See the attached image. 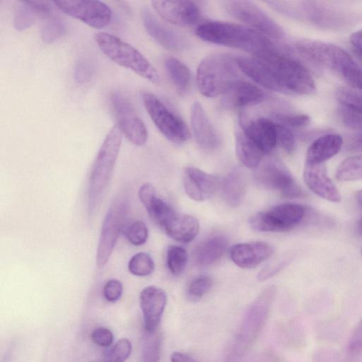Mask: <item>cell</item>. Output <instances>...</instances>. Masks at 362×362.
<instances>
[{
	"label": "cell",
	"instance_id": "cell-1",
	"mask_svg": "<svg viewBox=\"0 0 362 362\" xmlns=\"http://www.w3.org/2000/svg\"><path fill=\"white\" fill-rule=\"evenodd\" d=\"M196 34L204 41L243 49L252 52L254 55L276 49L264 35L235 23L221 21L204 23L197 28Z\"/></svg>",
	"mask_w": 362,
	"mask_h": 362
},
{
	"label": "cell",
	"instance_id": "cell-2",
	"mask_svg": "<svg viewBox=\"0 0 362 362\" xmlns=\"http://www.w3.org/2000/svg\"><path fill=\"white\" fill-rule=\"evenodd\" d=\"M122 134L117 125L106 135L93 163L88 184V209L89 214L100 204L111 180L119 149Z\"/></svg>",
	"mask_w": 362,
	"mask_h": 362
},
{
	"label": "cell",
	"instance_id": "cell-3",
	"mask_svg": "<svg viewBox=\"0 0 362 362\" xmlns=\"http://www.w3.org/2000/svg\"><path fill=\"white\" fill-rule=\"evenodd\" d=\"M254 56L268 65L281 93L312 95L316 91L312 75L297 61L281 54L276 49Z\"/></svg>",
	"mask_w": 362,
	"mask_h": 362
},
{
	"label": "cell",
	"instance_id": "cell-4",
	"mask_svg": "<svg viewBox=\"0 0 362 362\" xmlns=\"http://www.w3.org/2000/svg\"><path fill=\"white\" fill-rule=\"evenodd\" d=\"M238 66L233 57L214 54L204 58L197 72L199 92L209 98L223 95L238 81Z\"/></svg>",
	"mask_w": 362,
	"mask_h": 362
},
{
	"label": "cell",
	"instance_id": "cell-5",
	"mask_svg": "<svg viewBox=\"0 0 362 362\" xmlns=\"http://www.w3.org/2000/svg\"><path fill=\"white\" fill-rule=\"evenodd\" d=\"M101 52L118 65L129 69L137 75L158 83V73L148 60L135 47L119 37L105 32L95 35Z\"/></svg>",
	"mask_w": 362,
	"mask_h": 362
},
{
	"label": "cell",
	"instance_id": "cell-6",
	"mask_svg": "<svg viewBox=\"0 0 362 362\" xmlns=\"http://www.w3.org/2000/svg\"><path fill=\"white\" fill-rule=\"evenodd\" d=\"M274 294L275 288L267 287L252 303L236 334L233 354H243L255 340L266 322Z\"/></svg>",
	"mask_w": 362,
	"mask_h": 362
},
{
	"label": "cell",
	"instance_id": "cell-7",
	"mask_svg": "<svg viewBox=\"0 0 362 362\" xmlns=\"http://www.w3.org/2000/svg\"><path fill=\"white\" fill-rule=\"evenodd\" d=\"M305 214V209L301 205L282 204L252 215L249 224L253 230L259 232L286 231L300 223Z\"/></svg>",
	"mask_w": 362,
	"mask_h": 362
},
{
	"label": "cell",
	"instance_id": "cell-8",
	"mask_svg": "<svg viewBox=\"0 0 362 362\" xmlns=\"http://www.w3.org/2000/svg\"><path fill=\"white\" fill-rule=\"evenodd\" d=\"M142 99L148 115L164 136L175 143H182L188 140L190 132L181 118L172 112L151 93H144Z\"/></svg>",
	"mask_w": 362,
	"mask_h": 362
},
{
	"label": "cell",
	"instance_id": "cell-9",
	"mask_svg": "<svg viewBox=\"0 0 362 362\" xmlns=\"http://www.w3.org/2000/svg\"><path fill=\"white\" fill-rule=\"evenodd\" d=\"M127 204L124 199L115 201L110 207L103 222L96 255L99 268L108 262L124 227Z\"/></svg>",
	"mask_w": 362,
	"mask_h": 362
},
{
	"label": "cell",
	"instance_id": "cell-10",
	"mask_svg": "<svg viewBox=\"0 0 362 362\" xmlns=\"http://www.w3.org/2000/svg\"><path fill=\"white\" fill-rule=\"evenodd\" d=\"M223 4L230 16L259 31L277 40L285 37L284 29L252 1L233 0Z\"/></svg>",
	"mask_w": 362,
	"mask_h": 362
},
{
	"label": "cell",
	"instance_id": "cell-11",
	"mask_svg": "<svg viewBox=\"0 0 362 362\" xmlns=\"http://www.w3.org/2000/svg\"><path fill=\"white\" fill-rule=\"evenodd\" d=\"M295 46L298 52L307 59L340 74L354 61L341 47L325 42L301 40L296 42Z\"/></svg>",
	"mask_w": 362,
	"mask_h": 362
},
{
	"label": "cell",
	"instance_id": "cell-12",
	"mask_svg": "<svg viewBox=\"0 0 362 362\" xmlns=\"http://www.w3.org/2000/svg\"><path fill=\"white\" fill-rule=\"evenodd\" d=\"M255 179L261 187L277 190L286 197L296 198L303 194L290 171L277 159L268 160L258 166Z\"/></svg>",
	"mask_w": 362,
	"mask_h": 362
},
{
	"label": "cell",
	"instance_id": "cell-13",
	"mask_svg": "<svg viewBox=\"0 0 362 362\" xmlns=\"http://www.w3.org/2000/svg\"><path fill=\"white\" fill-rule=\"evenodd\" d=\"M110 101L116 117L117 126L122 134L134 145L145 144L148 138L147 129L132 103L118 92L112 93Z\"/></svg>",
	"mask_w": 362,
	"mask_h": 362
},
{
	"label": "cell",
	"instance_id": "cell-14",
	"mask_svg": "<svg viewBox=\"0 0 362 362\" xmlns=\"http://www.w3.org/2000/svg\"><path fill=\"white\" fill-rule=\"evenodd\" d=\"M54 5L62 12L95 28L107 25L112 18V10L99 1H56Z\"/></svg>",
	"mask_w": 362,
	"mask_h": 362
},
{
	"label": "cell",
	"instance_id": "cell-15",
	"mask_svg": "<svg viewBox=\"0 0 362 362\" xmlns=\"http://www.w3.org/2000/svg\"><path fill=\"white\" fill-rule=\"evenodd\" d=\"M154 10L165 21L179 25H191L200 18V9L191 1H153Z\"/></svg>",
	"mask_w": 362,
	"mask_h": 362
},
{
	"label": "cell",
	"instance_id": "cell-16",
	"mask_svg": "<svg viewBox=\"0 0 362 362\" xmlns=\"http://www.w3.org/2000/svg\"><path fill=\"white\" fill-rule=\"evenodd\" d=\"M140 306L146 332H156L167 303V295L160 288L149 286L141 292Z\"/></svg>",
	"mask_w": 362,
	"mask_h": 362
},
{
	"label": "cell",
	"instance_id": "cell-17",
	"mask_svg": "<svg viewBox=\"0 0 362 362\" xmlns=\"http://www.w3.org/2000/svg\"><path fill=\"white\" fill-rule=\"evenodd\" d=\"M303 177L308 188L321 198L332 202L341 201L337 187L327 173L324 163H305Z\"/></svg>",
	"mask_w": 362,
	"mask_h": 362
},
{
	"label": "cell",
	"instance_id": "cell-18",
	"mask_svg": "<svg viewBox=\"0 0 362 362\" xmlns=\"http://www.w3.org/2000/svg\"><path fill=\"white\" fill-rule=\"evenodd\" d=\"M183 183L187 194L197 202L209 199L219 185L217 177L194 167L185 168Z\"/></svg>",
	"mask_w": 362,
	"mask_h": 362
},
{
	"label": "cell",
	"instance_id": "cell-19",
	"mask_svg": "<svg viewBox=\"0 0 362 362\" xmlns=\"http://www.w3.org/2000/svg\"><path fill=\"white\" fill-rule=\"evenodd\" d=\"M264 98V93L259 87L239 80L222 95L221 104L227 110L240 109L257 105Z\"/></svg>",
	"mask_w": 362,
	"mask_h": 362
},
{
	"label": "cell",
	"instance_id": "cell-20",
	"mask_svg": "<svg viewBox=\"0 0 362 362\" xmlns=\"http://www.w3.org/2000/svg\"><path fill=\"white\" fill-rule=\"evenodd\" d=\"M190 117L192 129L198 145L207 151L216 150L220 145V138L199 102L192 104Z\"/></svg>",
	"mask_w": 362,
	"mask_h": 362
},
{
	"label": "cell",
	"instance_id": "cell-21",
	"mask_svg": "<svg viewBox=\"0 0 362 362\" xmlns=\"http://www.w3.org/2000/svg\"><path fill=\"white\" fill-rule=\"evenodd\" d=\"M273 253L272 247L265 242L239 243L232 247L230 256L239 267L251 269L267 259Z\"/></svg>",
	"mask_w": 362,
	"mask_h": 362
},
{
	"label": "cell",
	"instance_id": "cell-22",
	"mask_svg": "<svg viewBox=\"0 0 362 362\" xmlns=\"http://www.w3.org/2000/svg\"><path fill=\"white\" fill-rule=\"evenodd\" d=\"M240 127L264 154L269 153L277 144L276 124L272 119L259 117L245 121L242 119Z\"/></svg>",
	"mask_w": 362,
	"mask_h": 362
},
{
	"label": "cell",
	"instance_id": "cell-23",
	"mask_svg": "<svg viewBox=\"0 0 362 362\" xmlns=\"http://www.w3.org/2000/svg\"><path fill=\"white\" fill-rule=\"evenodd\" d=\"M142 19L148 35L164 48L180 51L186 46V42L181 35L161 23L149 10L143 11Z\"/></svg>",
	"mask_w": 362,
	"mask_h": 362
},
{
	"label": "cell",
	"instance_id": "cell-24",
	"mask_svg": "<svg viewBox=\"0 0 362 362\" xmlns=\"http://www.w3.org/2000/svg\"><path fill=\"white\" fill-rule=\"evenodd\" d=\"M54 2L47 1H18L13 14V26L20 31L32 26L40 16L52 13Z\"/></svg>",
	"mask_w": 362,
	"mask_h": 362
},
{
	"label": "cell",
	"instance_id": "cell-25",
	"mask_svg": "<svg viewBox=\"0 0 362 362\" xmlns=\"http://www.w3.org/2000/svg\"><path fill=\"white\" fill-rule=\"evenodd\" d=\"M239 69L257 83L267 89L280 92L281 90L268 65L257 57H235Z\"/></svg>",
	"mask_w": 362,
	"mask_h": 362
},
{
	"label": "cell",
	"instance_id": "cell-26",
	"mask_svg": "<svg viewBox=\"0 0 362 362\" xmlns=\"http://www.w3.org/2000/svg\"><path fill=\"white\" fill-rule=\"evenodd\" d=\"M139 197L151 218L161 227L175 214L168 204L156 196V189L150 183L140 187Z\"/></svg>",
	"mask_w": 362,
	"mask_h": 362
},
{
	"label": "cell",
	"instance_id": "cell-27",
	"mask_svg": "<svg viewBox=\"0 0 362 362\" xmlns=\"http://www.w3.org/2000/svg\"><path fill=\"white\" fill-rule=\"evenodd\" d=\"M343 145L342 137L337 134H327L315 139L309 146L306 163L320 164L337 154Z\"/></svg>",
	"mask_w": 362,
	"mask_h": 362
},
{
	"label": "cell",
	"instance_id": "cell-28",
	"mask_svg": "<svg viewBox=\"0 0 362 362\" xmlns=\"http://www.w3.org/2000/svg\"><path fill=\"white\" fill-rule=\"evenodd\" d=\"M172 239L182 243L194 240L199 230L198 220L187 214H177L169 219L163 227Z\"/></svg>",
	"mask_w": 362,
	"mask_h": 362
},
{
	"label": "cell",
	"instance_id": "cell-29",
	"mask_svg": "<svg viewBox=\"0 0 362 362\" xmlns=\"http://www.w3.org/2000/svg\"><path fill=\"white\" fill-rule=\"evenodd\" d=\"M228 240L223 235L212 236L197 247L194 262L199 267H206L217 262L227 248Z\"/></svg>",
	"mask_w": 362,
	"mask_h": 362
},
{
	"label": "cell",
	"instance_id": "cell-30",
	"mask_svg": "<svg viewBox=\"0 0 362 362\" xmlns=\"http://www.w3.org/2000/svg\"><path fill=\"white\" fill-rule=\"evenodd\" d=\"M235 151L241 163L249 168H257L264 153L241 129L235 134Z\"/></svg>",
	"mask_w": 362,
	"mask_h": 362
},
{
	"label": "cell",
	"instance_id": "cell-31",
	"mask_svg": "<svg viewBox=\"0 0 362 362\" xmlns=\"http://www.w3.org/2000/svg\"><path fill=\"white\" fill-rule=\"evenodd\" d=\"M246 189V183L243 173L233 170L224 179L222 192L223 198L230 205L238 206L243 200Z\"/></svg>",
	"mask_w": 362,
	"mask_h": 362
},
{
	"label": "cell",
	"instance_id": "cell-32",
	"mask_svg": "<svg viewBox=\"0 0 362 362\" xmlns=\"http://www.w3.org/2000/svg\"><path fill=\"white\" fill-rule=\"evenodd\" d=\"M168 74L180 94L187 92L190 85V72L188 68L180 61L169 57L165 62Z\"/></svg>",
	"mask_w": 362,
	"mask_h": 362
},
{
	"label": "cell",
	"instance_id": "cell-33",
	"mask_svg": "<svg viewBox=\"0 0 362 362\" xmlns=\"http://www.w3.org/2000/svg\"><path fill=\"white\" fill-rule=\"evenodd\" d=\"M335 176L341 182L362 180V154L349 157L338 166Z\"/></svg>",
	"mask_w": 362,
	"mask_h": 362
},
{
	"label": "cell",
	"instance_id": "cell-34",
	"mask_svg": "<svg viewBox=\"0 0 362 362\" xmlns=\"http://www.w3.org/2000/svg\"><path fill=\"white\" fill-rule=\"evenodd\" d=\"M160 349V334L156 331L146 332L141 349V362H159Z\"/></svg>",
	"mask_w": 362,
	"mask_h": 362
},
{
	"label": "cell",
	"instance_id": "cell-35",
	"mask_svg": "<svg viewBox=\"0 0 362 362\" xmlns=\"http://www.w3.org/2000/svg\"><path fill=\"white\" fill-rule=\"evenodd\" d=\"M337 101L344 109L362 114V93L353 88L341 86L335 93Z\"/></svg>",
	"mask_w": 362,
	"mask_h": 362
},
{
	"label": "cell",
	"instance_id": "cell-36",
	"mask_svg": "<svg viewBox=\"0 0 362 362\" xmlns=\"http://www.w3.org/2000/svg\"><path fill=\"white\" fill-rule=\"evenodd\" d=\"M187 253L185 248L176 245L170 246L167 250V265L175 276L181 274L187 263Z\"/></svg>",
	"mask_w": 362,
	"mask_h": 362
},
{
	"label": "cell",
	"instance_id": "cell-37",
	"mask_svg": "<svg viewBox=\"0 0 362 362\" xmlns=\"http://www.w3.org/2000/svg\"><path fill=\"white\" fill-rule=\"evenodd\" d=\"M130 273L137 276L150 275L154 270V262L151 256L146 252L134 255L128 263Z\"/></svg>",
	"mask_w": 362,
	"mask_h": 362
},
{
	"label": "cell",
	"instance_id": "cell-38",
	"mask_svg": "<svg viewBox=\"0 0 362 362\" xmlns=\"http://www.w3.org/2000/svg\"><path fill=\"white\" fill-rule=\"evenodd\" d=\"M66 31L65 23L57 18H51L42 26L41 37L45 43H53L62 37Z\"/></svg>",
	"mask_w": 362,
	"mask_h": 362
},
{
	"label": "cell",
	"instance_id": "cell-39",
	"mask_svg": "<svg viewBox=\"0 0 362 362\" xmlns=\"http://www.w3.org/2000/svg\"><path fill=\"white\" fill-rule=\"evenodd\" d=\"M132 352V344L127 339L119 340L103 358L98 362H125Z\"/></svg>",
	"mask_w": 362,
	"mask_h": 362
},
{
	"label": "cell",
	"instance_id": "cell-40",
	"mask_svg": "<svg viewBox=\"0 0 362 362\" xmlns=\"http://www.w3.org/2000/svg\"><path fill=\"white\" fill-rule=\"evenodd\" d=\"M213 281L208 276H199L192 280L187 289L190 299L197 300L204 296L211 288Z\"/></svg>",
	"mask_w": 362,
	"mask_h": 362
},
{
	"label": "cell",
	"instance_id": "cell-41",
	"mask_svg": "<svg viewBox=\"0 0 362 362\" xmlns=\"http://www.w3.org/2000/svg\"><path fill=\"white\" fill-rule=\"evenodd\" d=\"M276 123L291 127H302L309 124L310 118L304 114L274 112L272 115Z\"/></svg>",
	"mask_w": 362,
	"mask_h": 362
},
{
	"label": "cell",
	"instance_id": "cell-42",
	"mask_svg": "<svg viewBox=\"0 0 362 362\" xmlns=\"http://www.w3.org/2000/svg\"><path fill=\"white\" fill-rule=\"evenodd\" d=\"M95 72L93 62L88 59L79 60L74 66V77L79 85H85L91 81Z\"/></svg>",
	"mask_w": 362,
	"mask_h": 362
},
{
	"label": "cell",
	"instance_id": "cell-43",
	"mask_svg": "<svg viewBox=\"0 0 362 362\" xmlns=\"http://www.w3.org/2000/svg\"><path fill=\"white\" fill-rule=\"evenodd\" d=\"M148 235L146 223L140 220L133 222L126 230V237L129 242L139 246L144 244Z\"/></svg>",
	"mask_w": 362,
	"mask_h": 362
},
{
	"label": "cell",
	"instance_id": "cell-44",
	"mask_svg": "<svg viewBox=\"0 0 362 362\" xmlns=\"http://www.w3.org/2000/svg\"><path fill=\"white\" fill-rule=\"evenodd\" d=\"M275 124L277 144H279L280 147L286 153H292L296 146V140L293 133L284 125L276 122Z\"/></svg>",
	"mask_w": 362,
	"mask_h": 362
},
{
	"label": "cell",
	"instance_id": "cell-45",
	"mask_svg": "<svg viewBox=\"0 0 362 362\" xmlns=\"http://www.w3.org/2000/svg\"><path fill=\"white\" fill-rule=\"evenodd\" d=\"M341 74L353 88L362 90V67L360 65L354 61Z\"/></svg>",
	"mask_w": 362,
	"mask_h": 362
},
{
	"label": "cell",
	"instance_id": "cell-46",
	"mask_svg": "<svg viewBox=\"0 0 362 362\" xmlns=\"http://www.w3.org/2000/svg\"><path fill=\"white\" fill-rule=\"evenodd\" d=\"M103 292L107 301L115 302L120 298L123 292V286L119 280L110 279L105 284Z\"/></svg>",
	"mask_w": 362,
	"mask_h": 362
},
{
	"label": "cell",
	"instance_id": "cell-47",
	"mask_svg": "<svg viewBox=\"0 0 362 362\" xmlns=\"http://www.w3.org/2000/svg\"><path fill=\"white\" fill-rule=\"evenodd\" d=\"M93 341L102 347L110 346L114 339L112 332L106 327H98L95 329L90 334Z\"/></svg>",
	"mask_w": 362,
	"mask_h": 362
},
{
	"label": "cell",
	"instance_id": "cell-48",
	"mask_svg": "<svg viewBox=\"0 0 362 362\" xmlns=\"http://www.w3.org/2000/svg\"><path fill=\"white\" fill-rule=\"evenodd\" d=\"M341 119L349 128L362 132V114L354 112L346 109L341 111Z\"/></svg>",
	"mask_w": 362,
	"mask_h": 362
},
{
	"label": "cell",
	"instance_id": "cell-49",
	"mask_svg": "<svg viewBox=\"0 0 362 362\" xmlns=\"http://www.w3.org/2000/svg\"><path fill=\"white\" fill-rule=\"evenodd\" d=\"M349 349L354 353L362 351V319L349 338Z\"/></svg>",
	"mask_w": 362,
	"mask_h": 362
},
{
	"label": "cell",
	"instance_id": "cell-50",
	"mask_svg": "<svg viewBox=\"0 0 362 362\" xmlns=\"http://www.w3.org/2000/svg\"><path fill=\"white\" fill-rule=\"evenodd\" d=\"M171 362H197L194 358L187 354L175 351L170 356Z\"/></svg>",
	"mask_w": 362,
	"mask_h": 362
},
{
	"label": "cell",
	"instance_id": "cell-51",
	"mask_svg": "<svg viewBox=\"0 0 362 362\" xmlns=\"http://www.w3.org/2000/svg\"><path fill=\"white\" fill-rule=\"evenodd\" d=\"M350 42L355 49H362V30L354 33L350 37Z\"/></svg>",
	"mask_w": 362,
	"mask_h": 362
},
{
	"label": "cell",
	"instance_id": "cell-52",
	"mask_svg": "<svg viewBox=\"0 0 362 362\" xmlns=\"http://www.w3.org/2000/svg\"><path fill=\"white\" fill-rule=\"evenodd\" d=\"M354 148L362 149V132H359L354 142Z\"/></svg>",
	"mask_w": 362,
	"mask_h": 362
},
{
	"label": "cell",
	"instance_id": "cell-53",
	"mask_svg": "<svg viewBox=\"0 0 362 362\" xmlns=\"http://www.w3.org/2000/svg\"><path fill=\"white\" fill-rule=\"evenodd\" d=\"M356 199L357 200L358 204L362 208V189H361L356 192Z\"/></svg>",
	"mask_w": 362,
	"mask_h": 362
},
{
	"label": "cell",
	"instance_id": "cell-54",
	"mask_svg": "<svg viewBox=\"0 0 362 362\" xmlns=\"http://www.w3.org/2000/svg\"><path fill=\"white\" fill-rule=\"evenodd\" d=\"M357 228L359 234L362 236V217L358 223Z\"/></svg>",
	"mask_w": 362,
	"mask_h": 362
},
{
	"label": "cell",
	"instance_id": "cell-55",
	"mask_svg": "<svg viewBox=\"0 0 362 362\" xmlns=\"http://www.w3.org/2000/svg\"><path fill=\"white\" fill-rule=\"evenodd\" d=\"M354 51L357 57L362 61V49H355Z\"/></svg>",
	"mask_w": 362,
	"mask_h": 362
},
{
	"label": "cell",
	"instance_id": "cell-56",
	"mask_svg": "<svg viewBox=\"0 0 362 362\" xmlns=\"http://www.w3.org/2000/svg\"><path fill=\"white\" fill-rule=\"evenodd\" d=\"M361 255H362V249H361Z\"/></svg>",
	"mask_w": 362,
	"mask_h": 362
}]
</instances>
